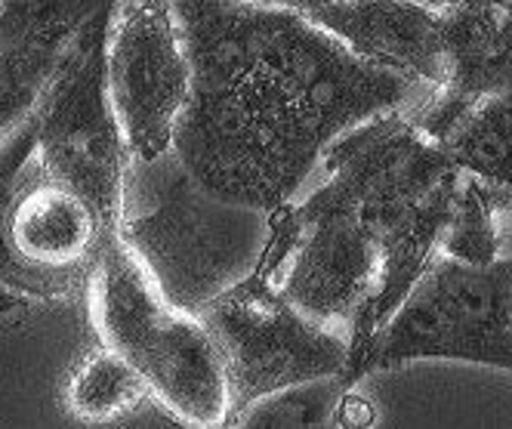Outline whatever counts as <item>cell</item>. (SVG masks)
I'll return each instance as SVG.
<instances>
[{
	"instance_id": "obj_9",
	"label": "cell",
	"mask_w": 512,
	"mask_h": 429,
	"mask_svg": "<svg viewBox=\"0 0 512 429\" xmlns=\"http://www.w3.org/2000/svg\"><path fill=\"white\" fill-rule=\"evenodd\" d=\"M294 241L287 250L281 294L309 318L352 331L380 288L383 257L352 204L327 192H312L300 207H287Z\"/></svg>"
},
{
	"instance_id": "obj_15",
	"label": "cell",
	"mask_w": 512,
	"mask_h": 429,
	"mask_svg": "<svg viewBox=\"0 0 512 429\" xmlns=\"http://www.w3.org/2000/svg\"><path fill=\"white\" fill-rule=\"evenodd\" d=\"M512 213V186L463 170L454 217L445 229L442 250L466 263H491L500 254L497 220Z\"/></svg>"
},
{
	"instance_id": "obj_11",
	"label": "cell",
	"mask_w": 512,
	"mask_h": 429,
	"mask_svg": "<svg viewBox=\"0 0 512 429\" xmlns=\"http://www.w3.org/2000/svg\"><path fill=\"white\" fill-rule=\"evenodd\" d=\"M115 0H0V142L22 127L84 25Z\"/></svg>"
},
{
	"instance_id": "obj_8",
	"label": "cell",
	"mask_w": 512,
	"mask_h": 429,
	"mask_svg": "<svg viewBox=\"0 0 512 429\" xmlns=\"http://www.w3.org/2000/svg\"><path fill=\"white\" fill-rule=\"evenodd\" d=\"M105 81L130 158L167 152L192 90V62L170 0H115Z\"/></svg>"
},
{
	"instance_id": "obj_5",
	"label": "cell",
	"mask_w": 512,
	"mask_h": 429,
	"mask_svg": "<svg viewBox=\"0 0 512 429\" xmlns=\"http://www.w3.org/2000/svg\"><path fill=\"white\" fill-rule=\"evenodd\" d=\"M281 260L284 254L275 238L260 269L198 312L226 371V426H235L253 402L272 392L318 377L346 374L352 362L346 331L321 325L281 294L272 281Z\"/></svg>"
},
{
	"instance_id": "obj_6",
	"label": "cell",
	"mask_w": 512,
	"mask_h": 429,
	"mask_svg": "<svg viewBox=\"0 0 512 429\" xmlns=\"http://www.w3.org/2000/svg\"><path fill=\"white\" fill-rule=\"evenodd\" d=\"M414 359H460L512 371V257L466 263L435 250L364 349L358 377Z\"/></svg>"
},
{
	"instance_id": "obj_13",
	"label": "cell",
	"mask_w": 512,
	"mask_h": 429,
	"mask_svg": "<svg viewBox=\"0 0 512 429\" xmlns=\"http://www.w3.org/2000/svg\"><path fill=\"white\" fill-rule=\"evenodd\" d=\"M152 392L139 377V371L121 359L115 349L96 346L71 368L65 402L68 411L84 423H112L121 420L149 402Z\"/></svg>"
},
{
	"instance_id": "obj_4",
	"label": "cell",
	"mask_w": 512,
	"mask_h": 429,
	"mask_svg": "<svg viewBox=\"0 0 512 429\" xmlns=\"http://www.w3.org/2000/svg\"><path fill=\"white\" fill-rule=\"evenodd\" d=\"M84 288L99 343L139 371L179 426H226L229 386L210 331L161 294L118 235L102 241Z\"/></svg>"
},
{
	"instance_id": "obj_18",
	"label": "cell",
	"mask_w": 512,
	"mask_h": 429,
	"mask_svg": "<svg viewBox=\"0 0 512 429\" xmlns=\"http://www.w3.org/2000/svg\"><path fill=\"white\" fill-rule=\"evenodd\" d=\"M250 4H266V7H287V10H300V13H315L318 7H324L327 0H250Z\"/></svg>"
},
{
	"instance_id": "obj_14",
	"label": "cell",
	"mask_w": 512,
	"mask_h": 429,
	"mask_svg": "<svg viewBox=\"0 0 512 429\" xmlns=\"http://www.w3.org/2000/svg\"><path fill=\"white\" fill-rule=\"evenodd\" d=\"M442 146L460 170L512 186V90L472 102Z\"/></svg>"
},
{
	"instance_id": "obj_16",
	"label": "cell",
	"mask_w": 512,
	"mask_h": 429,
	"mask_svg": "<svg viewBox=\"0 0 512 429\" xmlns=\"http://www.w3.org/2000/svg\"><path fill=\"white\" fill-rule=\"evenodd\" d=\"M34 146H38V124H34V115L0 142V309H16L28 300H62L53 284L28 272L10 254L7 235H4V213H7L10 195L16 189L19 170L34 152Z\"/></svg>"
},
{
	"instance_id": "obj_17",
	"label": "cell",
	"mask_w": 512,
	"mask_h": 429,
	"mask_svg": "<svg viewBox=\"0 0 512 429\" xmlns=\"http://www.w3.org/2000/svg\"><path fill=\"white\" fill-rule=\"evenodd\" d=\"M352 383L346 374L318 377L297 386H284L272 396L253 402L235 426H269V429H290V426H331L337 423V411Z\"/></svg>"
},
{
	"instance_id": "obj_19",
	"label": "cell",
	"mask_w": 512,
	"mask_h": 429,
	"mask_svg": "<svg viewBox=\"0 0 512 429\" xmlns=\"http://www.w3.org/2000/svg\"><path fill=\"white\" fill-rule=\"evenodd\" d=\"M414 4L429 7V10H435V13H445V10H451L454 4H460V0H414Z\"/></svg>"
},
{
	"instance_id": "obj_3",
	"label": "cell",
	"mask_w": 512,
	"mask_h": 429,
	"mask_svg": "<svg viewBox=\"0 0 512 429\" xmlns=\"http://www.w3.org/2000/svg\"><path fill=\"white\" fill-rule=\"evenodd\" d=\"M281 210L238 204L210 192L170 146L158 158H130L115 235L182 312L250 278L269 257Z\"/></svg>"
},
{
	"instance_id": "obj_7",
	"label": "cell",
	"mask_w": 512,
	"mask_h": 429,
	"mask_svg": "<svg viewBox=\"0 0 512 429\" xmlns=\"http://www.w3.org/2000/svg\"><path fill=\"white\" fill-rule=\"evenodd\" d=\"M112 7L115 4H108L84 25L34 109V149L41 164L56 183L78 192L96 210L108 235H115L118 226L121 189L130 167V152L105 81Z\"/></svg>"
},
{
	"instance_id": "obj_2",
	"label": "cell",
	"mask_w": 512,
	"mask_h": 429,
	"mask_svg": "<svg viewBox=\"0 0 512 429\" xmlns=\"http://www.w3.org/2000/svg\"><path fill=\"white\" fill-rule=\"evenodd\" d=\"M321 167L327 173L324 189L355 207L383 257L380 288L349 331L352 362L346 380L355 386L364 349L442 247L463 170L442 142L414 121L411 109L358 124L324 152Z\"/></svg>"
},
{
	"instance_id": "obj_1",
	"label": "cell",
	"mask_w": 512,
	"mask_h": 429,
	"mask_svg": "<svg viewBox=\"0 0 512 429\" xmlns=\"http://www.w3.org/2000/svg\"><path fill=\"white\" fill-rule=\"evenodd\" d=\"M170 7L192 62L173 149L219 198L284 210L340 136L432 93L361 59L300 10L250 0Z\"/></svg>"
},
{
	"instance_id": "obj_20",
	"label": "cell",
	"mask_w": 512,
	"mask_h": 429,
	"mask_svg": "<svg viewBox=\"0 0 512 429\" xmlns=\"http://www.w3.org/2000/svg\"><path fill=\"white\" fill-rule=\"evenodd\" d=\"M327 4H331V0H327Z\"/></svg>"
},
{
	"instance_id": "obj_10",
	"label": "cell",
	"mask_w": 512,
	"mask_h": 429,
	"mask_svg": "<svg viewBox=\"0 0 512 429\" xmlns=\"http://www.w3.org/2000/svg\"><path fill=\"white\" fill-rule=\"evenodd\" d=\"M10 254L38 278L71 297L87 284L90 266L108 238L96 210L68 186L56 183L38 158L28 155L4 213Z\"/></svg>"
},
{
	"instance_id": "obj_12",
	"label": "cell",
	"mask_w": 512,
	"mask_h": 429,
	"mask_svg": "<svg viewBox=\"0 0 512 429\" xmlns=\"http://www.w3.org/2000/svg\"><path fill=\"white\" fill-rule=\"evenodd\" d=\"M309 19L374 65L401 71L432 90L451 81L445 19L414 0H331Z\"/></svg>"
}]
</instances>
